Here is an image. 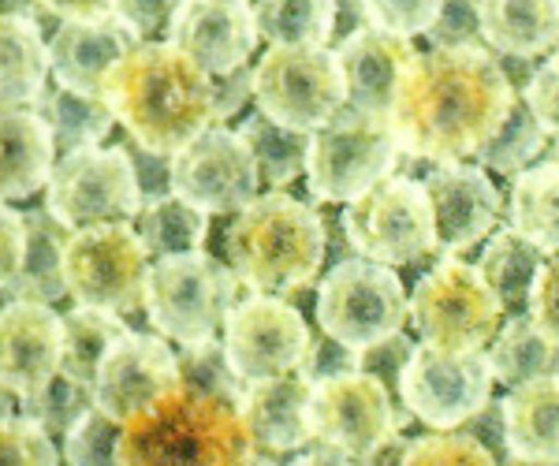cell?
<instances>
[{"label":"cell","instance_id":"1","mask_svg":"<svg viewBox=\"0 0 559 466\" xmlns=\"http://www.w3.org/2000/svg\"><path fill=\"white\" fill-rule=\"evenodd\" d=\"M515 94V83L489 49L474 41L437 45L403 71L388 123L400 154L452 165L474 157L500 131Z\"/></svg>","mask_w":559,"mask_h":466},{"label":"cell","instance_id":"2","mask_svg":"<svg viewBox=\"0 0 559 466\" xmlns=\"http://www.w3.org/2000/svg\"><path fill=\"white\" fill-rule=\"evenodd\" d=\"M102 94L120 128L150 157H173L216 123L213 75L168 41L134 45L105 75Z\"/></svg>","mask_w":559,"mask_h":466},{"label":"cell","instance_id":"3","mask_svg":"<svg viewBox=\"0 0 559 466\" xmlns=\"http://www.w3.org/2000/svg\"><path fill=\"white\" fill-rule=\"evenodd\" d=\"M120 466H254L239 407L228 399L173 389L120 426Z\"/></svg>","mask_w":559,"mask_h":466},{"label":"cell","instance_id":"4","mask_svg":"<svg viewBox=\"0 0 559 466\" xmlns=\"http://www.w3.org/2000/svg\"><path fill=\"white\" fill-rule=\"evenodd\" d=\"M329 231L310 202L284 191L258 194L228 228V265L258 295L302 291L321 273Z\"/></svg>","mask_w":559,"mask_h":466},{"label":"cell","instance_id":"5","mask_svg":"<svg viewBox=\"0 0 559 466\" xmlns=\"http://www.w3.org/2000/svg\"><path fill=\"white\" fill-rule=\"evenodd\" d=\"M239 280L231 265L216 262L205 250L153 258L142 291V313L157 336L173 344H202L221 333L228 310L236 307Z\"/></svg>","mask_w":559,"mask_h":466},{"label":"cell","instance_id":"6","mask_svg":"<svg viewBox=\"0 0 559 466\" xmlns=\"http://www.w3.org/2000/svg\"><path fill=\"white\" fill-rule=\"evenodd\" d=\"M407 321V288L392 265L344 258L318 288V325L344 351L366 355L400 336Z\"/></svg>","mask_w":559,"mask_h":466},{"label":"cell","instance_id":"7","mask_svg":"<svg viewBox=\"0 0 559 466\" xmlns=\"http://www.w3.org/2000/svg\"><path fill=\"white\" fill-rule=\"evenodd\" d=\"M395 160H400V142L388 116L344 105L329 123L310 131L302 176L318 202L347 205L377 179L392 176Z\"/></svg>","mask_w":559,"mask_h":466},{"label":"cell","instance_id":"8","mask_svg":"<svg viewBox=\"0 0 559 466\" xmlns=\"http://www.w3.org/2000/svg\"><path fill=\"white\" fill-rule=\"evenodd\" d=\"M150 262L153 258L139 228L94 224V228L68 231L60 273H64V291L68 299H75V307L123 318V313L142 310Z\"/></svg>","mask_w":559,"mask_h":466},{"label":"cell","instance_id":"9","mask_svg":"<svg viewBox=\"0 0 559 466\" xmlns=\"http://www.w3.org/2000/svg\"><path fill=\"white\" fill-rule=\"evenodd\" d=\"M254 101L287 131H318L347 105L344 71L329 45H269L254 68Z\"/></svg>","mask_w":559,"mask_h":466},{"label":"cell","instance_id":"10","mask_svg":"<svg viewBox=\"0 0 559 466\" xmlns=\"http://www.w3.org/2000/svg\"><path fill=\"white\" fill-rule=\"evenodd\" d=\"M142 183L128 150L83 146L57 157L45 183V213L68 231L131 224L142 213Z\"/></svg>","mask_w":559,"mask_h":466},{"label":"cell","instance_id":"11","mask_svg":"<svg viewBox=\"0 0 559 466\" xmlns=\"http://www.w3.org/2000/svg\"><path fill=\"white\" fill-rule=\"evenodd\" d=\"M407 318L421 344L448 351H481L500 328V302L485 288L477 265L444 254L407 295Z\"/></svg>","mask_w":559,"mask_h":466},{"label":"cell","instance_id":"12","mask_svg":"<svg viewBox=\"0 0 559 466\" xmlns=\"http://www.w3.org/2000/svg\"><path fill=\"white\" fill-rule=\"evenodd\" d=\"M344 236L358 258L407 265L437 250L429 194L411 176H384L347 202Z\"/></svg>","mask_w":559,"mask_h":466},{"label":"cell","instance_id":"13","mask_svg":"<svg viewBox=\"0 0 559 466\" xmlns=\"http://www.w3.org/2000/svg\"><path fill=\"white\" fill-rule=\"evenodd\" d=\"M403 418L395 415L392 392L366 370H344L313 378L310 437L350 463H366L388 441H395Z\"/></svg>","mask_w":559,"mask_h":466},{"label":"cell","instance_id":"14","mask_svg":"<svg viewBox=\"0 0 559 466\" xmlns=\"http://www.w3.org/2000/svg\"><path fill=\"white\" fill-rule=\"evenodd\" d=\"M492 373L485 351H448V347L418 344L407 351L400 370V396L411 418L437 433L474 422L492 403Z\"/></svg>","mask_w":559,"mask_h":466},{"label":"cell","instance_id":"15","mask_svg":"<svg viewBox=\"0 0 559 466\" xmlns=\"http://www.w3.org/2000/svg\"><path fill=\"white\" fill-rule=\"evenodd\" d=\"M221 347L231 373L242 384L280 378L292 370H310L313 339L299 307L276 295H250L236 299L221 325Z\"/></svg>","mask_w":559,"mask_h":466},{"label":"cell","instance_id":"16","mask_svg":"<svg viewBox=\"0 0 559 466\" xmlns=\"http://www.w3.org/2000/svg\"><path fill=\"white\" fill-rule=\"evenodd\" d=\"M258 165L239 131L210 123L168 157V191L191 202L205 217L239 213L258 199Z\"/></svg>","mask_w":559,"mask_h":466},{"label":"cell","instance_id":"17","mask_svg":"<svg viewBox=\"0 0 559 466\" xmlns=\"http://www.w3.org/2000/svg\"><path fill=\"white\" fill-rule=\"evenodd\" d=\"M94 407L105 410L116 422H128L131 415L146 410L150 403L179 389V362L165 336L153 333H123L97 362L94 373Z\"/></svg>","mask_w":559,"mask_h":466},{"label":"cell","instance_id":"18","mask_svg":"<svg viewBox=\"0 0 559 466\" xmlns=\"http://www.w3.org/2000/svg\"><path fill=\"white\" fill-rule=\"evenodd\" d=\"M165 34L168 45L187 52L210 75L242 68L258 49L250 0H179Z\"/></svg>","mask_w":559,"mask_h":466},{"label":"cell","instance_id":"19","mask_svg":"<svg viewBox=\"0 0 559 466\" xmlns=\"http://www.w3.org/2000/svg\"><path fill=\"white\" fill-rule=\"evenodd\" d=\"M60 344L64 325L52 302L12 295L0 307V389L23 396L60 373Z\"/></svg>","mask_w":559,"mask_h":466},{"label":"cell","instance_id":"20","mask_svg":"<svg viewBox=\"0 0 559 466\" xmlns=\"http://www.w3.org/2000/svg\"><path fill=\"white\" fill-rule=\"evenodd\" d=\"M432 205V224H437V247L444 254L477 247L492 231L500 217V191L481 165H437L421 179Z\"/></svg>","mask_w":559,"mask_h":466},{"label":"cell","instance_id":"21","mask_svg":"<svg viewBox=\"0 0 559 466\" xmlns=\"http://www.w3.org/2000/svg\"><path fill=\"white\" fill-rule=\"evenodd\" d=\"M310 370H292L280 378L242 384L236 407L250 441L261 455H287L313 441L310 437Z\"/></svg>","mask_w":559,"mask_h":466},{"label":"cell","instance_id":"22","mask_svg":"<svg viewBox=\"0 0 559 466\" xmlns=\"http://www.w3.org/2000/svg\"><path fill=\"white\" fill-rule=\"evenodd\" d=\"M414 57L418 52H414L411 38H400L392 31H377V26L350 31L344 45L336 49L340 71H344L347 105L388 116L395 86H400L403 71H407Z\"/></svg>","mask_w":559,"mask_h":466},{"label":"cell","instance_id":"23","mask_svg":"<svg viewBox=\"0 0 559 466\" xmlns=\"http://www.w3.org/2000/svg\"><path fill=\"white\" fill-rule=\"evenodd\" d=\"M142 38L116 15L94 23H60L49 41V71L60 86L102 94L105 75L116 60H123Z\"/></svg>","mask_w":559,"mask_h":466},{"label":"cell","instance_id":"24","mask_svg":"<svg viewBox=\"0 0 559 466\" xmlns=\"http://www.w3.org/2000/svg\"><path fill=\"white\" fill-rule=\"evenodd\" d=\"M503 447L526 466H559V373L522 381L500 403Z\"/></svg>","mask_w":559,"mask_h":466},{"label":"cell","instance_id":"25","mask_svg":"<svg viewBox=\"0 0 559 466\" xmlns=\"http://www.w3.org/2000/svg\"><path fill=\"white\" fill-rule=\"evenodd\" d=\"M57 165V142L34 109H0V202L45 191Z\"/></svg>","mask_w":559,"mask_h":466},{"label":"cell","instance_id":"26","mask_svg":"<svg viewBox=\"0 0 559 466\" xmlns=\"http://www.w3.org/2000/svg\"><path fill=\"white\" fill-rule=\"evenodd\" d=\"M477 34L503 57H537L559 41V0H474Z\"/></svg>","mask_w":559,"mask_h":466},{"label":"cell","instance_id":"27","mask_svg":"<svg viewBox=\"0 0 559 466\" xmlns=\"http://www.w3.org/2000/svg\"><path fill=\"white\" fill-rule=\"evenodd\" d=\"M49 79V45L34 20L0 15V109H26Z\"/></svg>","mask_w":559,"mask_h":466},{"label":"cell","instance_id":"28","mask_svg":"<svg viewBox=\"0 0 559 466\" xmlns=\"http://www.w3.org/2000/svg\"><path fill=\"white\" fill-rule=\"evenodd\" d=\"M31 109L41 116L57 150H64V154L83 146H102L116 123L105 94H83V89H71L60 83L52 89H41V97Z\"/></svg>","mask_w":559,"mask_h":466},{"label":"cell","instance_id":"29","mask_svg":"<svg viewBox=\"0 0 559 466\" xmlns=\"http://www.w3.org/2000/svg\"><path fill=\"white\" fill-rule=\"evenodd\" d=\"M511 228L540 254H559V165H530L515 176L508 202Z\"/></svg>","mask_w":559,"mask_h":466},{"label":"cell","instance_id":"30","mask_svg":"<svg viewBox=\"0 0 559 466\" xmlns=\"http://www.w3.org/2000/svg\"><path fill=\"white\" fill-rule=\"evenodd\" d=\"M545 258L548 254H540L508 224L485 243L481 258H477V273H481L485 288L496 295L500 310H526L530 288H534V276L545 265Z\"/></svg>","mask_w":559,"mask_h":466},{"label":"cell","instance_id":"31","mask_svg":"<svg viewBox=\"0 0 559 466\" xmlns=\"http://www.w3.org/2000/svg\"><path fill=\"white\" fill-rule=\"evenodd\" d=\"M485 362H489L496 384L515 389L522 381L559 373V347H552L537 333L526 313H515V318H508V325L496 328V336L489 339V351H485Z\"/></svg>","mask_w":559,"mask_h":466},{"label":"cell","instance_id":"32","mask_svg":"<svg viewBox=\"0 0 559 466\" xmlns=\"http://www.w3.org/2000/svg\"><path fill=\"white\" fill-rule=\"evenodd\" d=\"M26 224V247H23V268L12 284V295H23V299H38V302H52L64 291V273H60V258H64V243H68V228H60L57 220L45 210L23 213Z\"/></svg>","mask_w":559,"mask_h":466},{"label":"cell","instance_id":"33","mask_svg":"<svg viewBox=\"0 0 559 466\" xmlns=\"http://www.w3.org/2000/svg\"><path fill=\"white\" fill-rule=\"evenodd\" d=\"M254 26L269 45H329L340 26V0H258Z\"/></svg>","mask_w":559,"mask_h":466},{"label":"cell","instance_id":"34","mask_svg":"<svg viewBox=\"0 0 559 466\" xmlns=\"http://www.w3.org/2000/svg\"><path fill=\"white\" fill-rule=\"evenodd\" d=\"M139 236L146 243L150 258H168V254H191L202 250L210 239V217L202 210H194L191 202L176 199L173 191L157 194V199L142 202L139 213Z\"/></svg>","mask_w":559,"mask_h":466},{"label":"cell","instance_id":"35","mask_svg":"<svg viewBox=\"0 0 559 466\" xmlns=\"http://www.w3.org/2000/svg\"><path fill=\"white\" fill-rule=\"evenodd\" d=\"M64 325V344H60V373L68 378L83 381V384H94V373H97V362L105 358V351L112 347V339H120L128 333L116 313H105V310H90V307H75L60 318Z\"/></svg>","mask_w":559,"mask_h":466},{"label":"cell","instance_id":"36","mask_svg":"<svg viewBox=\"0 0 559 466\" xmlns=\"http://www.w3.org/2000/svg\"><path fill=\"white\" fill-rule=\"evenodd\" d=\"M239 139L250 146L254 154V165H258V176L261 183L269 187H287L302 176V165H306V142L310 134L302 131H287L280 123L265 120V116H250V120L239 123Z\"/></svg>","mask_w":559,"mask_h":466},{"label":"cell","instance_id":"37","mask_svg":"<svg viewBox=\"0 0 559 466\" xmlns=\"http://www.w3.org/2000/svg\"><path fill=\"white\" fill-rule=\"evenodd\" d=\"M545 150H548L545 128H540V123L534 120V112L526 109L522 94H515L508 120L500 123V131H496L474 157H477V165L492 168V172H522V168L534 165Z\"/></svg>","mask_w":559,"mask_h":466},{"label":"cell","instance_id":"38","mask_svg":"<svg viewBox=\"0 0 559 466\" xmlns=\"http://www.w3.org/2000/svg\"><path fill=\"white\" fill-rule=\"evenodd\" d=\"M90 407H94V389L75 378H68V373H52L45 384L20 396V415L31 418L34 426H41L52 441H57V437L64 441V433L86 415Z\"/></svg>","mask_w":559,"mask_h":466},{"label":"cell","instance_id":"39","mask_svg":"<svg viewBox=\"0 0 559 466\" xmlns=\"http://www.w3.org/2000/svg\"><path fill=\"white\" fill-rule=\"evenodd\" d=\"M179 362V384L191 392H202V396H216L236 403L242 392V381L231 373L228 358H224L221 339H202V344H187L179 347L176 355Z\"/></svg>","mask_w":559,"mask_h":466},{"label":"cell","instance_id":"40","mask_svg":"<svg viewBox=\"0 0 559 466\" xmlns=\"http://www.w3.org/2000/svg\"><path fill=\"white\" fill-rule=\"evenodd\" d=\"M400 466H500V463H496V455L477 437L455 433V429H448V433L432 429L429 437L403 444Z\"/></svg>","mask_w":559,"mask_h":466},{"label":"cell","instance_id":"41","mask_svg":"<svg viewBox=\"0 0 559 466\" xmlns=\"http://www.w3.org/2000/svg\"><path fill=\"white\" fill-rule=\"evenodd\" d=\"M120 422L105 410L90 407L83 418L64 433V463L68 466H120Z\"/></svg>","mask_w":559,"mask_h":466},{"label":"cell","instance_id":"42","mask_svg":"<svg viewBox=\"0 0 559 466\" xmlns=\"http://www.w3.org/2000/svg\"><path fill=\"white\" fill-rule=\"evenodd\" d=\"M0 466H60V447L23 415L0 418Z\"/></svg>","mask_w":559,"mask_h":466},{"label":"cell","instance_id":"43","mask_svg":"<svg viewBox=\"0 0 559 466\" xmlns=\"http://www.w3.org/2000/svg\"><path fill=\"white\" fill-rule=\"evenodd\" d=\"M444 12V0H362V15L377 31H392L400 38L429 34Z\"/></svg>","mask_w":559,"mask_h":466},{"label":"cell","instance_id":"44","mask_svg":"<svg viewBox=\"0 0 559 466\" xmlns=\"http://www.w3.org/2000/svg\"><path fill=\"white\" fill-rule=\"evenodd\" d=\"M526 318L534 321V328L548 344L559 347V254H552L537 268L526 299Z\"/></svg>","mask_w":559,"mask_h":466},{"label":"cell","instance_id":"45","mask_svg":"<svg viewBox=\"0 0 559 466\" xmlns=\"http://www.w3.org/2000/svg\"><path fill=\"white\" fill-rule=\"evenodd\" d=\"M522 101L534 112V120L545 128L548 139H559V52L548 57L522 86Z\"/></svg>","mask_w":559,"mask_h":466},{"label":"cell","instance_id":"46","mask_svg":"<svg viewBox=\"0 0 559 466\" xmlns=\"http://www.w3.org/2000/svg\"><path fill=\"white\" fill-rule=\"evenodd\" d=\"M23 247H26V224L23 213L0 202V288H12L23 268Z\"/></svg>","mask_w":559,"mask_h":466},{"label":"cell","instance_id":"47","mask_svg":"<svg viewBox=\"0 0 559 466\" xmlns=\"http://www.w3.org/2000/svg\"><path fill=\"white\" fill-rule=\"evenodd\" d=\"M179 0H116V20L128 23L134 34H153V31H168Z\"/></svg>","mask_w":559,"mask_h":466},{"label":"cell","instance_id":"48","mask_svg":"<svg viewBox=\"0 0 559 466\" xmlns=\"http://www.w3.org/2000/svg\"><path fill=\"white\" fill-rule=\"evenodd\" d=\"M254 97V71L247 64L228 71V75H213V101H216V123L231 120L242 105Z\"/></svg>","mask_w":559,"mask_h":466},{"label":"cell","instance_id":"49","mask_svg":"<svg viewBox=\"0 0 559 466\" xmlns=\"http://www.w3.org/2000/svg\"><path fill=\"white\" fill-rule=\"evenodd\" d=\"M38 4L60 23H94L116 12V0H38Z\"/></svg>","mask_w":559,"mask_h":466},{"label":"cell","instance_id":"50","mask_svg":"<svg viewBox=\"0 0 559 466\" xmlns=\"http://www.w3.org/2000/svg\"><path fill=\"white\" fill-rule=\"evenodd\" d=\"M287 466H358V463H350L347 455H340L321 444V447H310V452H299Z\"/></svg>","mask_w":559,"mask_h":466},{"label":"cell","instance_id":"51","mask_svg":"<svg viewBox=\"0 0 559 466\" xmlns=\"http://www.w3.org/2000/svg\"><path fill=\"white\" fill-rule=\"evenodd\" d=\"M38 12H41L38 0H0V15H23V20L38 23Z\"/></svg>","mask_w":559,"mask_h":466},{"label":"cell","instance_id":"52","mask_svg":"<svg viewBox=\"0 0 559 466\" xmlns=\"http://www.w3.org/2000/svg\"><path fill=\"white\" fill-rule=\"evenodd\" d=\"M254 466H276V463L269 459V455H261V452H258V455H254Z\"/></svg>","mask_w":559,"mask_h":466},{"label":"cell","instance_id":"53","mask_svg":"<svg viewBox=\"0 0 559 466\" xmlns=\"http://www.w3.org/2000/svg\"><path fill=\"white\" fill-rule=\"evenodd\" d=\"M8 299H12V288H0V307H4Z\"/></svg>","mask_w":559,"mask_h":466}]
</instances>
